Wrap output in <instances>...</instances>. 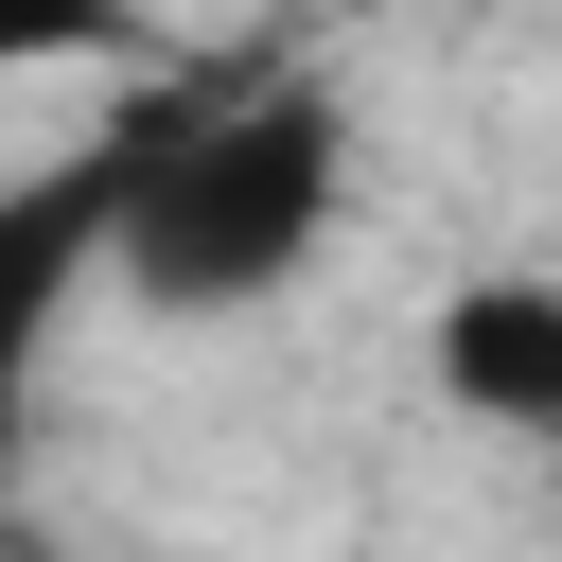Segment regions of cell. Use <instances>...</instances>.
Masks as SVG:
<instances>
[{
    "instance_id": "obj_1",
    "label": "cell",
    "mask_w": 562,
    "mask_h": 562,
    "mask_svg": "<svg viewBox=\"0 0 562 562\" xmlns=\"http://www.w3.org/2000/svg\"><path fill=\"white\" fill-rule=\"evenodd\" d=\"M351 228V88L334 70H158L105 123V299L158 334L281 316Z\"/></svg>"
},
{
    "instance_id": "obj_2",
    "label": "cell",
    "mask_w": 562,
    "mask_h": 562,
    "mask_svg": "<svg viewBox=\"0 0 562 562\" xmlns=\"http://www.w3.org/2000/svg\"><path fill=\"white\" fill-rule=\"evenodd\" d=\"M105 299V123L0 176V544H18V474H35V404L70 316Z\"/></svg>"
},
{
    "instance_id": "obj_3",
    "label": "cell",
    "mask_w": 562,
    "mask_h": 562,
    "mask_svg": "<svg viewBox=\"0 0 562 562\" xmlns=\"http://www.w3.org/2000/svg\"><path fill=\"white\" fill-rule=\"evenodd\" d=\"M422 386L492 439H562V281L544 263H492L422 316Z\"/></svg>"
},
{
    "instance_id": "obj_4",
    "label": "cell",
    "mask_w": 562,
    "mask_h": 562,
    "mask_svg": "<svg viewBox=\"0 0 562 562\" xmlns=\"http://www.w3.org/2000/svg\"><path fill=\"white\" fill-rule=\"evenodd\" d=\"M140 53V0H0V88L18 70H123Z\"/></svg>"
}]
</instances>
